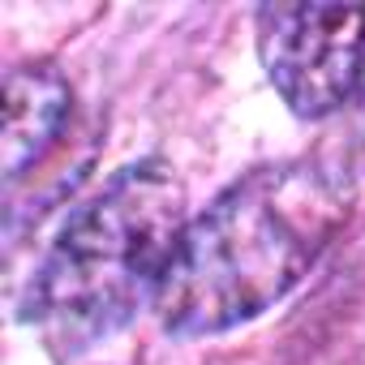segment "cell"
Wrapping results in <instances>:
<instances>
[{"mask_svg":"<svg viewBox=\"0 0 365 365\" xmlns=\"http://www.w3.org/2000/svg\"><path fill=\"white\" fill-rule=\"evenodd\" d=\"M344 215V185L318 163L241 176L180 237L155 297L163 327L211 335L271 309L318 262Z\"/></svg>","mask_w":365,"mask_h":365,"instance_id":"obj_1","label":"cell"},{"mask_svg":"<svg viewBox=\"0 0 365 365\" xmlns=\"http://www.w3.org/2000/svg\"><path fill=\"white\" fill-rule=\"evenodd\" d=\"M185 185L180 176L142 159L65 224L31 284V322L56 352H86L116 335L172 267L185 237Z\"/></svg>","mask_w":365,"mask_h":365,"instance_id":"obj_2","label":"cell"},{"mask_svg":"<svg viewBox=\"0 0 365 365\" xmlns=\"http://www.w3.org/2000/svg\"><path fill=\"white\" fill-rule=\"evenodd\" d=\"M258 52L297 116H327L365 78V9L267 5L258 9Z\"/></svg>","mask_w":365,"mask_h":365,"instance_id":"obj_3","label":"cell"},{"mask_svg":"<svg viewBox=\"0 0 365 365\" xmlns=\"http://www.w3.org/2000/svg\"><path fill=\"white\" fill-rule=\"evenodd\" d=\"M69 86L48 65H22L5 78V133H0V168L5 180H18L48 159V150L61 142V129L69 120Z\"/></svg>","mask_w":365,"mask_h":365,"instance_id":"obj_4","label":"cell"},{"mask_svg":"<svg viewBox=\"0 0 365 365\" xmlns=\"http://www.w3.org/2000/svg\"><path fill=\"white\" fill-rule=\"evenodd\" d=\"M361 120H365V78H361Z\"/></svg>","mask_w":365,"mask_h":365,"instance_id":"obj_5","label":"cell"}]
</instances>
